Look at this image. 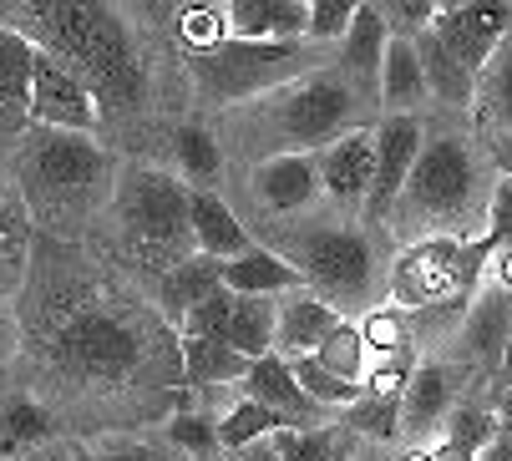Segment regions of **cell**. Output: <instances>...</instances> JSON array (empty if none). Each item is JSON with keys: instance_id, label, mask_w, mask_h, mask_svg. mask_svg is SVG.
<instances>
[{"instance_id": "6da1fadb", "label": "cell", "mask_w": 512, "mask_h": 461, "mask_svg": "<svg viewBox=\"0 0 512 461\" xmlns=\"http://www.w3.org/2000/svg\"><path fill=\"white\" fill-rule=\"evenodd\" d=\"M168 320H153L137 299L112 284H92L87 274H51L26 294V350L36 365L77 391H122V386H158Z\"/></svg>"}, {"instance_id": "7a4b0ae2", "label": "cell", "mask_w": 512, "mask_h": 461, "mask_svg": "<svg viewBox=\"0 0 512 461\" xmlns=\"http://www.w3.org/2000/svg\"><path fill=\"white\" fill-rule=\"evenodd\" d=\"M0 26L21 31L36 51L77 71L102 102V112H142V102H148V61H142V46L132 41L117 6L21 0V6H0Z\"/></svg>"}, {"instance_id": "3957f363", "label": "cell", "mask_w": 512, "mask_h": 461, "mask_svg": "<svg viewBox=\"0 0 512 461\" xmlns=\"http://www.w3.org/2000/svg\"><path fill=\"white\" fill-rule=\"evenodd\" d=\"M492 239H447V234H426L411 239L391 274H386V299L396 310L411 315V325L431 330V335H447L462 330L467 310L477 289L487 284V264H492Z\"/></svg>"}, {"instance_id": "277c9868", "label": "cell", "mask_w": 512, "mask_h": 461, "mask_svg": "<svg viewBox=\"0 0 512 461\" xmlns=\"http://www.w3.org/2000/svg\"><path fill=\"white\" fill-rule=\"evenodd\" d=\"M492 188L482 183V163L467 137L457 132H426L421 163L391 213V228L401 234H447V239H482L487 234Z\"/></svg>"}, {"instance_id": "5b68a950", "label": "cell", "mask_w": 512, "mask_h": 461, "mask_svg": "<svg viewBox=\"0 0 512 461\" xmlns=\"http://www.w3.org/2000/svg\"><path fill=\"white\" fill-rule=\"evenodd\" d=\"M21 198L31 213H51V218H82L102 188L112 183V163L97 147V137L87 132H51V127H31L21 137Z\"/></svg>"}, {"instance_id": "8992f818", "label": "cell", "mask_w": 512, "mask_h": 461, "mask_svg": "<svg viewBox=\"0 0 512 461\" xmlns=\"http://www.w3.org/2000/svg\"><path fill=\"white\" fill-rule=\"evenodd\" d=\"M112 208L132 249L163 274L198 254L193 244V188L163 168H122L112 188Z\"/></svg>"}, {"instance_id": "52a82bcc", "label": "cell", "mask_w": 512, "mask_h": 461, "mask_svg": "<svg viewBox=\"0 0 512 461\" xmlns=\"http://www.w3.org/2000/svg\"><path fill=\"white\" fill-rule=\"evenodd\" d=\"M289 264L300 269V284L320 294L330 310H376L381 294V264L371 239L350 223H310L295 228L279 249Z\"/></svg>"}, {"instance_id": "ba28073f", "label": "cell", "mask_w": 512, "mask_h": 461, "mask_svg": "<svg viewBox=\"0 0 512 461\" xmlns=\"http://www.w3.org/2000/svg\"><path fill=\"white\" fill-rule=\"evenodd\" d=\"M259 122L274 132V158L279 152H315L330 147L345 132H360L365 97L345 82V71H310L305 82H289L284 92L254 102Z\"/></svg>"}, {"instance_id": "9c48e42d", "label": "cell", "mask_w": 512, "mask_h": 461, "mask_svg": "<svg viewBox=\"0 0 512 461\" xmlns=\"http://www.w3.org/2000/svg\"><path fill=\"white\" fill-rule=\"evenodd\" d=\"M305 46H259V41H224L213 51H198L188 56V71L203 92V102H264L274 92H284L289 82H305Z\"/></svg>"}, {"instance_id": "30bf717a", "label": "cell", "mask_w": 512, "mask_h": 461, "mask_svg": "<svg viewBox=\"0 0 512 461\" xmlns=\"http://www.w3.org/2000/svg\"><path fill=\"white\" fill-rule=\"evenodd\" d=\"M426 147V122L421 117H381L376 122V173H371V198H365L360 223H391L416 163Z\"/></svg>"}, {"instance_id": "8fae6325", "label": "cell", "mask_w": 512, "mask_h": 461, "mask_svg": "<svg viewBox=\"0 0 512 461\" xmlns=\"http://www.w3.org/2000/svg\"><path fill=\"white\" fill-rule=\"evenodd\" d=\"M431 31L477 76L492 61V51L512 36V6L507 0H442V16Z\"/></svg>"}, {"instance_id": "7c38bea8", "label": "cell", "mask_w": 512, "mask_h": 461, "mask_svg": "<svg viewBox=\"0 0 512 461\" xmlns=\"http://www.w3.org/2000/svg\"><path fill=\"white\" fill-rule=\"evenodd\" d=\"M102 122V102L92 97V87L82 82L71 66H61L56 56H36V82H31V127H51V132H97Z\"/></svg>"}, {"instance_id": "4fadbf2b", "label": "cell", "mask_w": 512, "mask_h": 461, "mask_svg": "<svg viewBox=\"0 0 512 461\" xmlns=\"http://www.w3.org/2000/svg\"><path fill=\"white\" fill-rule=\"evenodd\" d=\"M315 173H320V193L340 208V218H360L365 198H371V173H376V127H360L335 137L330 147L315 152Z\"/></svg>"}, {"instance_id": "5bb4252c", "label": "cell", "mask_w": 512, "mask_h": 461, "mask_svg": "<svg viewBox=\"0 0 512 461\" xmlns=\"http://www.w3.org/2000/svg\"><path fill=\"white\" fill-rule=\"evenodd\" d=\"M507 330H512V289L502 284H482L477 299H472V310L457 330V350L472 370L502 380V360H507Z\"/></svg>"}, {"instance_id": "9a60e30c", "label": "cell", "mask_w": 512, "mask_h": 461, "mask_svg": "<svg viewBox=\"0 0 512 461\" xmlns=\"http://www.w3.org/2000/svg\"><path fill=\"white\" fill-rule=\"evenodd\" d=\"M452 386H457V370L452 365H436V360L416 365L411 386L401 396V436L416 441V451H426V441L436 431H447V421L457 411V391Z\"/></svg>"}, {"instance_id": "2e32d148", "label": "cell", "mask_w": 512, "mask_h": 461, "mask_svg": "<svg viewBox=\"0 0 512 461\" xmlns=\"http://www.w3.org/2000/svg\"><path fill=\"white\" fill-rule=\"evenodd\" d=\"M36 46L0 26V142H21L31 132V82H36Z\"/></svg>"}, {"instance_id": "e0dca14e", "label": "cell", "mask_w": 512, "mask_h": 461, "mask_svg": "<svg viewBox=\"0 0 512 461\" xmlns=\"http://www.w3.org/2000/svg\"><path fill=\"white\" fill-rule=\"evenodd\" d=\"M254 198L269 208V213H279V218H289V213H305V208H315L325 193H320V173H315V158L310 152H269V158L254 168Z\"/></svg>"}, {"instance_id": "ac0fdd59", "label": "cell", "mask_w": 512, "mask_h": 461, "mask_svg": "<svg viewBox=\"0 0 512 461\" xmlns=\"http://www.w3.org/2000/svg\"><path fill=\"white\" fill-rule=\"evenodd\" d=\"M229 36L259 46H295L310 36V0H229Z\"/></svg>"}, {"instance_id": "d6986e66", "label": "cell", "mask_w": 512, "mask_h": 461, "mask_svg": "<svg viewBox=\"0 0 512 461\" xmlns=\"http://www.w3.org/2000/svg\"><path fill=\"white\" fill-rule=\"evenodd\" d=\"M239 396H249V401L269 406V411H274V416H284L289 426H325V411L300 391L295 365H289L284 355H264V360H254V365H249V375H244V386H239Z\"/></svg>"}, {"instance_id": "ffe728a7", "label": "cell", "mask_w": 512, "mask_h": 461, "mask_svg": "<svg viewBox=\"0 0 512 461\" xmlns=\"http://www.w3.org/2000/svg\"><path fill=\"white\" fill-rule=\"evenodd\" d=\"M386 46H391V31H386V21H381V6H376V0H360L355 26H350V36L340 41V61H345V82H350L365 102L381 97Z\"/></svg>"}, {"instance_id": "44dd1931", "label": "cell", "mask_w": 512, "mask_h": 461, "mask_svg": "<svg viewBox=\"0 0 512 461\" xmlns=\"http://www.w3.org/2000/svg\"><path fill=\"white\" fill-rule=\"evenodd\" d=\"M345 315L330 310V304L310 289H295L279 299V355L284 360H305V355H320V345L335 335Z\"/></svg>"}, {"instance_id": "7402d4cb", "label": "cell", "mask_w": 512, "mask_h": 461, "mask_svg": "<svg viewBox=\"0 0 512 461\" xmlns=\"http://www.w3.org/2000/svg\"><path fill=\"white\" fill-rule=\"evenodd\" d=\"M224 289H234L244 299H284V294H295L305 284H300V269L289 264L279 249L254 244L249 254H239V259L224 264Z\"/></svg>"}, {"instance_id": "603a6c76", "label": "cell", "mask_w": 512, "mask_h": 461, "mask_svg": "<svg viewBox=\"0 0 512 461\" xmlns=\"http://www.w3.org/2000/svg\"><path fill=\"white\" fill-rule=\"evenodd\" d=\"M218 289H224V264L208 259V254L183 259V264L168 269L163 284H158V320L183 325V320L198 310V304H203L208 294H218Z\"/></svg>"}, {"instance_id": "cb8c5ba5", "label": "cell", "mask_w": 512, "mask_h": 461, "mask_svg": "<svg viewBox=\"0 0 512 461\" xmlns=\"http://www.w3.org/2000/svg\"><path fill=\"white\" fill-rule=\"evenodd\" d=\"M51 441H56V416L46 401H36L31 391L0 396V456L51 451Z\"/></svg>"}, {"instance_id": "d4e9b609", "label": "cell", "mask_w": 512, "mask_h": 461, "mask_svg": "<svg viewBox=\"0 0 512 461\" xmlns=\"http://www.w3.org/2000/svg\"><path fill=\"white\" fill-rule=\"evenodd\" d=\"M193 244H198V254H208L218 264H229V259L254 249L249 228L239 223V213L218 193H193Z\"/></svg>"}, {"instance_id": "484cf974", "label": "cell", "mask_w": 512, "mask_h": 461, "mask_svg": "<svg viewBox=\"0 0 512 461\" xmlns=\"http://www.w3.org/2000/svg\"><path fill=\"white\" fill-rule=\"evenodd\" d=\"M31 208L21 193L0 188V299H11L26 289V269H31Z\"/></svg>"}, {"instance_id": "4316f807", "label": "cell", "mask_w": 512, "mask_h": 461, "mask_svg": "<svg viewBox=\"0 0 512 461\" xmlns=\"http://www.w3.org/2000/svg\"><path fill=\"white\" fill-rule=\"evenodd\" d=\"M472 117L482 132H492L497 142L512 137V36L492 51V61L477 71V97H472Z\"/></svg>"}, {"instance_id": "83f0119b", "label": "cell", "mask_w": 512, "mask_h": 461, "mask_svg": "<svg viewBox=\"0 0 512 461\" xmlns=\"http://www.w3.org/2000/svg\"><path fill=\"white\" fill-rule=\"evenodd\" d=\"M426 71H421V51L416 41H396L386 46V66H381V102L391 107V117H416V107L426 102Z\"/></svg>"}, {"instance_id": "f1b7e54d", "label": "cell", "mask_w": 512, "mask_h": 461, "mask_svg": "<svg viewBox=\"0 0 512 461\" xmlns=\"http://www.w3.org/2000/svg\"><path fill=\"white\" fill-rule=\"evenodd\" d=\"M183 380L188 386H244L254 360H244L229 340H178Z\"/></svg>"}, {"instance_id": "f546056e", "label": "cell", "mask_w": 512, "mask_h": 461, "mask_svg": "<svg viewBox=\"0 0 512 461\" xmlns=\"http://www.w3.org/2000/svg\"><path fill=\"white\" fill-rule=\"evenodd\" d=\"M229 345L244 360L279 355V299H234V320H229Z\"/></svg>"}, {"instance_id": "4dcf8cb0", "label": "cell", "mask_w": 512, "mask_h": 461, "mask_svg": "<svg viewBox=\"0 0 512 461\" xmlns=\"http://www.w3.org/2000/svg\"><path fill=\"white\" fill-rule=\"evenodd\" d=\"M416 51H421V71H426V92L431 97H442L447 107H472V97H477V76L436 41V31H426L421 41H416Z\"/></svg>"}, {"instance_id": "1f68e13d", "label": "cell", "mask_w": 512, "mask_h": 461, "mask_svg": "<svg viewBox=\"0 0 512 461\" xmlns=\"http://www.w3.org/2000/svg\"><path fill=\"white\" fill-rule=\"evenodd\" d=\"M173 152H178V178L193 193H213V183L224 178V147H218V137L208 127H178Z\"/></svg>"}, {"instance_id": "d6a6232c", "label": "cell", "mask_w": 512, "mask_h": 461, "mask_svg": "<svg viewBox=\"0 0 512 461\" xmlns=\"http://www.w3.org/2000/svg\"><path fill=\"white\" fill-rule=\"evenodd\" d=\"M279 431H289V421L274 416L269 406L249 401V396H239L224 416H218V446L234 451V456L249 451V446H259V441H269V436H279Z\"/></svg>"}, {"instance_id": "836d02e7", "label": "cell", "mask_w": 512, "mask_h": 461, "mask_svg": "<svg viewBox=\"0 0 512 461\" xmlns=\"http://www.w3.org/2000/svg\"><path fill=\"white\" fill-rule=\"evenodd\" d=\"M355 325H360V335H365V345H371V355H376V360L416 355V325H411V315H406V310H396L391 299H386V304H376V310H365Z\"/></svg>"}, {"instance_id": "e575fe53", "label": "cell", "mask_w": 512, "mask_h": 461, "mask_svg": "<svg viewBox=\"0 0 512 461\" xmlns=\"http://www.w3.org/2000/svg\"><path fill=\"white\" fill-rule=\"evenodd\" d=\"M315 360L325 370H335L340 380H350V386H365V375H371V365H376V355H371V345H365V335H360L355 320H340L335 335L320 345Z\"/></svg>"}, {"instance_id": "d590c367", "label": "cell", "mask_w": 512, "mask_h": 461, "mask_svg": "<svg viewBox=\"0 0 512 461\" xmlns=\"http://www.w3.org/2000/svg\"><path fill=\"white\" fill-rule=\"evenodd\" d=\"M340 426H289L279 436H269L279 461H345L340 456Z\"/></svg>"}, {"instance_id": "8d00e7d4", "label": "cell", "mask_w": 512, "mask_h": 461, "mask_svg": "<svg viewBox=\"0 0 512 461\" xmlns=\"http://www.w3.org/2000/svg\"><path fill=\"white\" fill-rule=\"evenodd\" d=\"M497 426H502V416H497V411H487V406H477V401H462V406L452 411V421H447L442 441H447V446H457V451H467V456H482V446L497 436Z\"/></svg>"}, {"instance_id": "74e56055", "label": "cell", "mask_w": 512, "mask_h": 461, "mask_svg": "<svg viewBox=\"0 0 512 461\" xmlns=\"http://www.w3.org/2000/svg\"><path fill=\"white\" fill-rule=\"evenodd\" d=\"M178 36L188 41V56L224 46L229 41V6H178Z\"/></svg>"}, {"instance_id": "f35d334b", "label": "cell", "mask_w": 512, "mask_h": 461, "mask_svg": "<svg viewBox=\"0 0 512 461\" xmlns=\"http://www.w3.org/2000/svg\"><path fill=\"white\" fill-rule=\"evenodd\" d=\"M345 426L365 441H396L401 436V401H381V396H360L350 411H345Z\"/></svg>"}, {"instance_id": "ab89813d", "label": "cell", "mask_w": 512, "mask_h": 461, "mask_svg": "<svg viewBox=\"0 0 512 461\" xmlns=\"http://www.w3.org/2000/svg\"><path fill=\"white\" fill-rule=\"evenodd\" d=\"M168 441H173L188 461L224 456V446H218V421L203 416V411H178V416L168 421Z\"/></svg>"}, {"instance_id": "60d3db41", "label": "cell", "mask_w": 512, "mask_h": 461, "mask_svg": "<svg viewBox=\"0 0 512 461\" xmlns=\"http://www.w3.org/2000/svg\"><path fill=\"white\" fill-rule=\"evenodd\" d=\"M376 6L396 41H421L436 26V16H442V0H376Z\"/></svg>"}, {"instance_id": "b9f144b4", "label": "cell", "mask_w": 512, "mask_h": 461, "mask_svg": "<svg viewBox=\"0 0 512 461\" xmlns=\"http://www.w3.org/2000/svg\"><path fill=\"white\" fill-rule=\"evenodd\" d=\"M234 289H218L208 294L198 310L178 325V340H229V320H234Z\"/></svg>"}, {"instance_id": "7bdbcfd3", "label": "cell", "mask_w": 512, "mask_h": 461, "mask_svg": "<svg viewBox=\"0 0 512 461\" xmlns=\"http://www.w3.org/2000/svg\"><path fill=\"white\" fill-rule=\"evenodd\" d=\"M360 0H310V36L305 41H345L355 26Z\"/></svg>"}, {"instance_id": "ee69618b", "label": "cell", "mask_w": 512, "mask_h": 461, "mask_svg": "<svg viewBox=\"0 0 512 461\" xmlns=\"http://www.w3.org/2000/svg\"><path fill=\"white\" fill-rule=\"evenodd\" d=\"M487 239L492 249H512V183H492V208H487Z\"/></svg>"}, {"instance_id": "f6af8a7d", "label": "cell", "mask_w": 512, "mask_h": 461, "mask_svg": "<svg viewBox=\"0 0 512 461\" xmlns=\"http://www.w3.org/2000/svg\"><path fill=\"white\" fill-rule=\"evenodd\" d=\"M117 461H188L173 441H107Z\"/></svg>"}, {"instance_id": "bcb514c9", "label": "cell", "mask_w": 512, "mask_h": 461, "mask_svg": "<svg viewBox=\"0 0 512 461\" xmlns=\"http://www.w3.org/2000/svg\"><path fill=\"white\" fill-rule=\"evenodd\" d=\"M477 461H512V421H502L497 426V436L482 446V456Z\"/></svg>"}, {"instance_id": "7dc6e473", "label": "cell", "mask_w": 512, "mask_h": 461, "mask_svg": "<svg viewBox=\"0 0 512 461\" xmlns=\"http://www.w3.org/2000/svg\"><path fill=\"white\" fill-rule=\"evenodd\" d=\"M406 461H477V456H467V451H457V446H447V441H436V446H426V451H411Z\"/></svg>"}, {"instance_id": "c3c4849f", "label": "cell", "mask_w": 512, "mask_h": 461, "mask_svg": "<svg viewBox=\"0 0 512 461\" xmlns=\"http://www.w3.org/2000/svg\"><path fill=\"white\" fill-rule=\"evenodd\" d=\"M11 360H16V325L6 320V310H0V375L11 370Z\"/></svg>"}, {"instance_id": "681fc988", "label": "cell", "mask_w": 512, "mask_h": 461, "mask_svg": "<svg viewBox=\"0 0 512 461\" xmlns=\"http://www.w3.org/2000/svg\"><path fill=\"white\" fill-rule=\"evenodd\" d=\"M71 446V461H117L107 446H87V441H66Z\"/></svg>"}, {"instance_id": "f907efd6", "label": "cell", "mask_w": 512, "mask_h": 461, "mask_svg": "<svg viewBox=\"0 0 512 461\" xmlns=\"http://www.w3.org/2000/svg\"><path fill=\"white\" fill-rule=\"evenodd\" d=\"M497 178H507V183H512V137H507V142H497Z\"/></svg>"}, {"instance_id": "816d5d0a", "label": "cell", "mask_w": 512, "mask_h": 461, "mask_svg": "<svg viewBox=\"0 0 512 461\" xmlns=\"http://www.w3.org/2000/svg\"><path fill=\"white\" fill-rule=\"evenodd\" d=\"M36 461H71V446H51V451H41Z\"/></svg>"}, {"instance_id": "f5cc1de1", "label": "cell", "mask_w": 512, "mask_h": 461, "mask_svg": "<svg viewBox=\"0 0 512 461\" xmlns=\"http://www.w3.org/2000/svg\"><path fill=\"white\" fill-rule=\"evenodd\" d=\"M360 461H391V456H386V451H365Z\"/></svg>"}, {"instance_id": "db71d44e", "label": "cell", "mask_w": 512, "mask_h": 461, "mask_svg": "<svg viewBox=\"0 0 512 461\" xmlns=\"http://www.w3.org/2000/svg\"><path fill=\"white\" fill-rule=\"evenodd\" d=\"M208 461H224V456H208Z\"/></svg>"}]
</instances>
